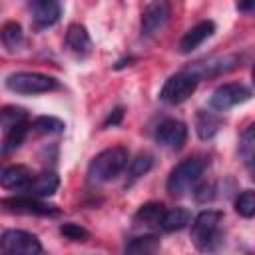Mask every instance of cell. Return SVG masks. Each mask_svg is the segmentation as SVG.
Returning <instances> with one entry per match:
<instances>
[{
    "instance_id": "cell-1",
    "label": "cell",
    "mask_w": 255,
    "mask_h": 255,
    "mask_svg": "<svg viewBox=\"0 0 255 255\" xmlns=\"http://www.w3.org/2000/svg\"><path fill=\"white\" fill-rule=\"evenodd\" d=\"M191 241L195 249L205 255H213L223 245V211L205 209L191 221Z\"/></svg>"
},
{
    "instance_id": "cell-2",
    "label": "cell",
    "mask_w": 255,
    "mask_h": 255,
    "mask_svg": "<svg viewBox=\"0 0 255 255\" xmlns=\"http://www.w3.org/2000/svg\"><path fill=\"white\" fill-rule=\"evenodd\" d=\"M128 159H129V153L122 145L100 151L88 165V181L98 185V183L116 179L128 167Z\"/></svg>"
},
{
    "instance_id": "cell-3",
    "label": "cell",
    "mask_w": 255,
    "mask_h": 255,
    "mask_svg": "<svg viewBox=\"0 0 255 255\" xmlns=\"http://www.w3.org/2000/svg\"><path fill=\"white\" fill-rule=\"evenodd\" d=\"M205 169H207V159L201 157V155H193V157H187V159L179 161L169 171L167 191L171 195H175V197L185 195L191 187L197 185V181L201 179V175L205 173Z\"/></svg>"
},
{
    "instance_id": "cell-4",
    "label": "cell",
    "mask_w": 255,
    "mask_h": 255,
    "mask_svg": "<svg viewBox=\"0 0 255 255\" xmlns=\"http://www.w3.org/2000/svg\"><path fill=\"white\" fill-rule=\"evenodd\" d=\"M6 88L22 94V96H32V94H44L50 90L58 88L56 78L48 76V74H40V72H14L6 78Z\"/></svg>"
},
{
    "instance_id": "cell-5",
    "label": "cell",
    "mask_w": 255,
    "mask_h": 255,
    "mask_svg": "<svg viewBox=\"0 0 255 255\" xmlns=\"http://www.w3.org/2000/svg\"><path fill=\"white\" fill-rule=\"evenodd\" d=\"M197 84H199V78H197L195 74H191L189 70L177 72V74H173V76H169V78L165 80V84L161 86L159 98H161L165 104L177 106V104L185 102V100L197 90Z\"/></svg>"
},
{
    "instance_id": "cell-6",
    "label": "cell",
    "mask_w": 255,
    "mask_h": 255,
    "mask_svg": "<svg viewBox=\"0 0 255 255\" xmlns=\"http://www.w3.org/2000/svg\"><path fill=\"white\" fill-rule=\"evenodd\" d=\"M2 255H40L42 245L34 233L22 229H6L0 239Z\"/></svg>"
},
{
    "instance_id": "cell-7",
    "label": "cell",
    "mask_w": 255,
    "mask_h": 255,
    "mask_svg": "<svg viewBox=\"0 0 255 255\" xmlns=\"http://www.w3.org/2000/svg\"><path fill=\"white\" fill-rule=\"evenodd\" d=\"M247 100H251V90L245 84L229 82V84H221L219 88H215V92L209 98V106L217 112H227Z\"/></svg>"
},
{
    "instance_id": "cell-8",
    "label": "cell",
    "mask_w": 255,
    "mask_h": 255,
    "mask_svg": "<svg viewBox=\"0 0 255 255\" xmlns=\"http://www.w3.org/2000/svg\"><path fill=\"white\" fill-rule=\"evenodd\" d=\"M187 139V126L179 120H161L155 128V141L169 149H181Z\"/></svg>"
},
{
    "instance_id": "cell-9",
    "label": "cell",
    "mask_w": 255,
    "mask_h": 255,
    "mask_svg": "<svg viewBox=\"0 0 255 255\" xmlns=\"http://www.w3.org/2000/svg\"><path fill=\"white\" fill-rule=\"evenodd\" d=\"M2 205L8 211H16V213H26V215H58V207L44 203L38 197H30V195H16V197H4Z\"/></svg>"
},
{
    "instance_id": "cell-10",
    "label": "cell",
    "mask_w": 255,
    "mask_h": 255,
    "mask_svg": "<svg viewBox=\"0 0 255 255\" xmlns=\"http://www.w3.org/2000/svg\"><path fill=\"white\" fill-rule=\"evenodd\" d=\"M169 20V4L167 2H147L141 10V32L145 36L157 34Z\"/></svg>"
},
{
    "instance_id": "cell-11",
    "label": "cell",
    "mask_w": 255,
    "mask_h": 255,
    "mask_svg": "<svg viewBox=\"0 0 255 255\" xmlns=\"http://www.w3.org/2000/svg\"><path fill=\"white\" fill-rule=\"evenodd\" d=\"M237 64H239V56L229 54V56H219V58L207 60V62H197L193 68H189V72L201 80V78H213V76H221L225 72H231Z\"/></svg>"
},
{
    "instance_id": "cell-12",
    "label": "cell",
    "mask_w": 255,
    "mask_h": 255,
    "mask_svg": "<svg viewBox=\"0 0 255 255\" xmlns=\"http://www.w3.org/2000/svg\"><path fill=\"white\" fill-rule=\"evenodd\" d=\"M213 32H215V22H213V20H201V22H197L193 28H189V30L181 36L179 46H177L179 52H181V54L193 52V50L199 48L207 38H211Z\"/></svg>"
},
{
    "instance_id": "cell-13",
    "label": "cell",
    "mask_w": 255,
    "mask_h": 255,
    "mask_svg": "<svg viewBox=\"0 0 255 255\" xmlns=\"http://www.w3.org/2000/svg\"><path fill=\"white\" fill-rule=\"evenodd\" d=\"M30 10H32V20H34L36 28L54 26L60 20V14H62L60 4L54 2V0H36V2L30 4Z\"/></svg>"
},
{
    "instance_id": "cell-14",
    "label": "cell",
    "mask_w": 255,
    "mask_h": 255,
    "mask_svg": "<svg viewBox=\"0 0 255 255\" xmlns=\"http://www.w3.org/2000/svg\"><path fill=\"white\" fill-rule=\"evenodd\" d=\"M60 187V177L54 171H42L38 175L32 177L30 185L26 187V191L22 195H30V197H50L56 193V189Z\"/></svg>"
},
{
    "instance_id": "cell-15",
    "label": "cell",
    "mask_w": 255,
    "mask_h": 255,
    "mask_svg": "<svg viewBox=\"0 0 255 255\" xmlns=\"http://www.w3.org/2000/svg\"><path fill=\"white\" fill-rule=\"evenodd\" d=\"M32 171L26 165H8L2 169L0 183L4 189H14V191H26V187L32 181Z\"/></svg>"
},
{
    "instance_id": "cell-16",
    "label": "cell",
    "mask_w": 255,
    "mask_h": 255,
    "mask_svg": "<svg viewBox=\"0 0 255 255\" xmlns=\"http://www.w3.org/2000/svg\"><path fill=\"white\" fill-rule=\"evenodd\" d=\"M66 46L76 56H88L92 52V38L82 24H70L66 30Z\"/></svg>"
},
{
    "instance_id": "cell-17",
    "label": "cell",
    "mask_w": 255,
    "mask_h": 255,
    "mask_svg": "<svg viewBox=\"0 0 255 255\" xmlns=\"http://www.w3.org/2000/svg\"><path fill=\"white\" fill-rule=\"evenodd\" d=\"M159 249H161L159 237L153 233H147V235H139V237L129 239L126 243L124 253L126 255H157Z\"/></svg>"
},
{
    "instance_id": "cell-18",
    "label": "cell",
    "mask_w": 255,
    "mask_h": 255,
    "mask_svg": "<svg viewBox=\"0 0 255 255\" xmlns=\"http://www.w3.org/2000/svg\"><path fill=\"white\" fill-rule=\"evenodd\" d=\"M221 118L215 112L199 110L195 116V131L201 139H211L219 129H221Z\"/></svg>"
},
{
    "instance_id": "cell-19",
    "label": "cell",
    "mask_w": 255,
    "mask_h": 255,
    "mask_svg": "<svg viewBox=\"0 0 255 255\" xmlns=\"http://www.w3.org/2000/svg\"><path fill=\"white\" fill-rule=\"evenodd\" d=\"M165 211H167V209L163 207V203L149 201V203L141 205V207L135 211L133 219H135V223H141V225H147V227H159V225H161V219H163V215H165Z\"/></svg>"
},
{
    "instance_id": "cell-20",
    "label": "cell",
    "mask_w": 255,
    "mask_h": 255,
    "mask_svg": "<svg viewBox=\"0 0 255 255\" xmlns=\"http://www.w3.org/2000/svg\"><path fill=\"white\" fill-rule=\"evenodd\" d=\"M191 213L183 207H173V209H167L163 219H161V225L159 229L165 231V233H173V231H179L187 225H191Z\"/></svg>"
},
{
    "instance_id": "cell-21",
    "label": "cell",
    "mask_w": 255,
    "mask_h": 255,
    "mask_svg": "<svg viewBox=\"0 0 255 255\" xmlns=\"http://www.w3.org/2000/svg\"><path fill=\"white\" fill-rule=\"evenodd\" d=\"M153 167V155L151 153H137L129 165H128V179H126V187L133 185L137 179H141L145 173H149V169Z\"/></svg>"
},
{
    "instance_id": "cell-22",
    "label": "cell",
    "mask_w": 255,
    "mask_h": 255,
    "mask_svg": "<svg viewBox=\"0 0 255 255\" xmlns=\"http://www.w3.org/2000/svg\"><path fill=\"white\" fill-rule=\"evenodd\" d=\"M30 129H32V122H24V124L14 126V128H10L8 131H4L2 153H4V155H8V153L16 151V149L22 145V141L26 139V135H28V131H30Z\"/></svg>"
},
{
    "instance_id": "cell-23",
    "label": "cell",
    "mask_w": 255,
    "mask_h": 255,
    "mask_svg": "<svg viewBox=\"0 0 255 255\" xmlns=\"http://www.w3.org/2000/svg\"><path fill=\"white\" fill-rule=\"evenodd\" d=\"M0 38H2V44H4L8 50L14 52V50L22 44V40H24V30H22V26H20L18 22L10 20V22H6V24L2 26Z\"/></svg>"
},
{
    "instance_id": "cell-24",
    "label": "cell",
    "mask_w": 255,
    "mask_h": 255,
    "mask_svg": "<svg viewBox=\"0 0 255 255\" xmlns=\"http://www.w3.org/2000/svg\"><path fill=\"white\" fill-rule=\"evenodd\" d=\"M24 122H28V114L22 108H16V106L2 108V112H0V124H2V129L4 131H8L14 126H20Z\"/></svg>"
},
{
    "instance_id": "cell-25",
    "label": "cell",
    "mask_w": 255,
    "mask_h": 255,
    "mask_svg": "<svg viewBox=\"0 0 255 255\" xmlns=\"http://www.w3.org/2000/svg\"><path fill=\"white\" fill-rule=\"evenodd\" d=\"M64 122L54 116H38L36 120H32V129L38 133H60L64 131Z\"/></svg>"
},
{
    "instance_id": "cell-26",
    "label": "cell",
    "mask_w": 255,
    "mask_h": 255,
    "mask_svg": "<svg viewBox=\"0 0 255 255\" xmlns=\"http://www.w3.org/2000/svg\"><path fill=\"white\" fill-rule=\"evenodd\" d=\"M235 211L245 219L255 217V191H251V189L241 191L235 197Z\"/></svg>"
},
{
    "instance_id": "cell-27",
    "label": "cell",
    "mask_w": 255,
    "mask_h": 255,
    "mask_svg": "<svg viewBox=\"0 0 255 255\" xmlns=\"http://www.w3.org/2000/svg\"><path fill=\"white\" fill-rule=\"evenodd\" d=\"M60 233L70 241H86L90 237V231L86 227H82L80 223H62Z\"/></svg>"
},
{
    "instance_id": "cell-28",
    "label": "cell",
    "mask_w": 255,
    "mask_h": 255,
    "mask_svg": "<svg viewBox=\"0 0 255 255\" xmlns=\"http://www.w3.org/2000/svg\"><path fill=\"white\" fill-rule=\"evenodd\" d=\"M122 118H124V108H116V110H112V114L106 118V122H104V128H108V126H118L120 122H122Z\"/></svg>"
},
{
    "instance_id": "cell-29",
    "label": "cell",
    "mask_w": 255,
    "mask_h": 255,
    "mask_svg": "<svg viewBox=\"0 0 255 255\" xmlns=\"http://www.w3.org/2000/svg\"><path fill=\"white\" fill-rule=\"evenodd\" d=\"M243 141L245 143H255V124L247 126L245 131H243Z\"/></svg>"
},
{
    "instance_id": "cell-30",
    "label": "cell",
    "mask_w": 255,
    "mask_h": 255,
    "mask_svg": "<svg viewBox=\"0 0 255 255\" xmlns=\"http://www.w3.org/2000/svg\"><path fill=\"white\" fill-rule=\"evenodd\" d=\"M235 8L239 12H251V10H255V2H237Z\"/></svg>"
},
{
    "instance_id": "cell-31",
    "label": "cell",
    "mask_w": 255,
    "mask_h": 255,
    "mask_svg": "<svg viewBox=\"0 0 255 255\" xmlns=\"http://www.w3.org/2000/svg\"><path fill=\"white\" fill-rule=\"evenodd\" d=\"M251 80H253V84H255V64H253V70H251Z\"/></svg>"
},
{
    "instance_id": "cell-32",
    "label": "cell",
    "mask_w": 255,
    "mask_h": 255,
    "mask_svg": "<svg viewBox=\"0 0 255 255\" xmlns=\"http://www.w3.org/2000/svg\"><path fill=\"white\" fill-rule=\"evenodd\" d=\"M251 159H253V161H251V163H253V165H255V153H253V155H251Z\"/></svg>"
}]
</instances>
